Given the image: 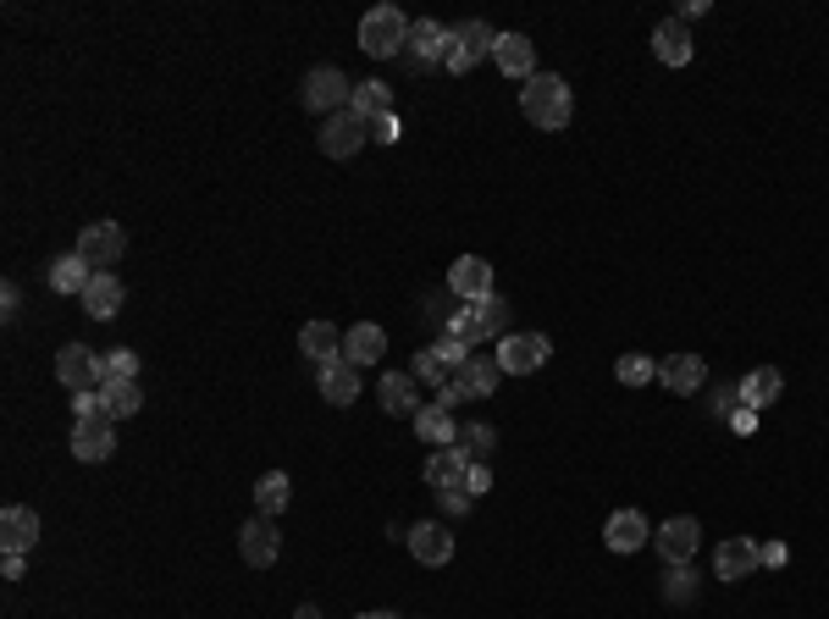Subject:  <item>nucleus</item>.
Masks as SVG:
<instances>
[{"mask_svg": "<svg viewBox=\"0 0 829 619\" xmlns=\"http://www.w3.org/2000/svg\"><path fill=\"white\" fill-rule=\"evenodd\" d=\"M520 117H525L531 128H542V134H564L570 117H575V95H570V83L553 78V72L525 78V83H520Z\"/></svg>", "mask_w": 829, "mask_h": 619, "instance_id": "obj_1", "label": "nucleus"}, {"mask_svg": "<svg viewBox=\"0 0 829 619\" xmlns=\"http://www.w3.org/2000/svg\"><path fill=\"white\" fill-rule=\"evenodd\" d=\"M509 332V305L487 294V299H471V305L454 310V321H448V337H460V343H487V337H503Z\"/></svg>", "mask_w": 829, "mask_h": 619, "instance_id": "obj_2", "label": "nucleus"}, {"mask_svg": "<svg viewBox=\"0 0 829 619\" xmlns=\"http://www.w3.org/2000/svg\"><path fill=\"white\" fill-rule=\"evenodd\" d=\"M409 45V17L398 6H371L359 17V50L365 56H398Z\"/></svg>", "mask_w": 829, "mask_h": 619, "instance_id": "obj_3", "label": "nucleus"}, {"mask_svg": "<svg viewBox=\"0 0 829 619\" xmlns=\"http://www.w3.org/2000/svg\"><path fill=\"white\" fill-rule=\"evenodd\" d=\"M547 354H553L547 332H503L493 360H497V371H503V376H531V371H542V365H547Z\"/></svg>", "mask_w": 829, "mask_h": 619, "instance_id": "obj_4", "label": "nucleus"}, {"mask_svg": "<svg viewBox=\"0 0 829 619\" xmlns=\"http://www.w3.org/2000/svg\"><path fill=\"white\" fill-rule=\"evenodd\" d=\"M348 100H354V83L343 78V67H310L305 83H299V106H305V111L332 117V111H343Z\"/></svg>", "mask_w": 829, "mask_h": 619, "instance_id": "obj_5", "label": "nucleus"}, {"mask_svg": "<svg viewBox=\"0 0 829 619\" xmlns=\"http://www.w3.org/2000/svg\"><path fill=\"white\" fill-rule=\"evenodd\" d=\"M122 249H128V233H122V222H89V227L78 233V255H83L95 272L117 266V261H122Z\"/></svg>", "mask_w": 829, "mask_h": 619, "instance_id": "obj_6", "label": "nucleus"}, {"mask_svg": "<svg viewBox=\"0 0 829 619\" xmlns=\"http://www.w3.org/2000/svg\"><path fill=\"white\" fill-rule=\"evenodd\" d=\"M56 376H61L67 393H95V387H100V354H95L89 343H67V348L56 354Z\"/></svg>", "mask_w": 829, "mask_h": 619, "instance_id": "obj_7", "label": "nucleus"}, {"mask_svg": "<svg viewBox=\"0 0 829 619\" xmlns=\"http://www.w3.org/2000/svg\"><path fill=\"white\" fill-rule=\"evenodd\" d=\"M371 139V122H359L348 106L343 111H332L327 122H322V155L332 160H348V155H359V145Z\"/></svg>", "mask_w": 829, "mask_h": 619, "instance_id": "obj_8", "label": "nucleus"}, {"mask_svg": "<svg viewBox=\"0 0 829 619\" xmlns=\"http://www.w3.org/2000/svg\"><path fill=\"white\" fill-rule=\"evenodd\" d=\"M238 553H244V564H255V570L277 564V553H283V531H277V520H272V514H255V520L238 531Z\"/></svg>", "mask_w": 829, "mask_h": 619, "instance_id": "obj_9", "label": "nucleus"}, {"mask_svg": "<svg viewBox=\"0 0 829 619\" xmlns=\"http://www.w3.org/2000/svg\"><path fill=\"white\" fill-rule=\"evenodd\" d=\"M697 542H702V525H697L691 514H674V520H663L659 531H653V548H659L663 564H685V559H697Z\"/></svg>", "mask_w": 829, "mask_h": 619, "instance_id": "obj_10", "label": "nucleus"}, {"mask_svg": "<svg viewBox=\"0 0 829 619\" xmlns=\"http://www.w3.org/2000/svg\"><path fill=\"white\" fill-rule=\"evenodd\" d=\"M421 67H443L448 61V50H454V28H443V22H432V17H415L409 22V45H404Z\"/></svg>", "mask_w": 829, "mask_h": 619, "instance_id": "obj_11", "label": "nucleus"}, {"mask_svg": "<svg viewBox=\"0 0 829 619\" xmlns=\"http://www.w3.org/2000/svg\"><path fill=\"white\" fill-rule=\"evenodd\" d=\"M603 542H609V553H642L653 542V525H648L642 509H614L609 525H603Z\"/></svg>", "mask_w": 829, "mask_h": 619, "instance_id": "obj_12", "label": "nucleus"}, {"mask_svg": "<svg viewBox=\"0 0 829 619\" xmlns=\"http://www.w3.org/2000/svg\"><path fill=\"white\" fill-rule=\"evenodd\" d=\"M497 382H503V371H497L493 354H471V360L448 376V387L460 393V404H465V399H493Z\"/></svg>", "mask_w": 829, "mask_h": 619, "instance_id": "obj_13", "label": "nucleus"}, {"mask_svg": "<svg viewBox=\"0 0 829 619\" xmlns=\"http://www.w3.org/2000/svg\"><path fill=\"white\" fill-rule=\"evenodd\" d=\"M448 294L465 299V305H471V299H487V294H493V266H487L482 255H460V261L448 266Z\"/></svg>", "mask_w": 829, "mask_h": 619, "instance_id": "obj_14", "label": "nucleus"}, {"mask_svg": "<svg viewBox=\"0 0 829 619\" xmlns=\"http://www.w3.org/2000/svg\"><path fill=\"white\" fill-rule=\"evenodd\" d=\"M409 553L421 559V564H448L454 559V531L443 525V520H421V525H409Z\"/></svg>", "mask_w": 829, "mask_h": 619, "instance_id": "obj_15", "label": "nucleus"}, {"mask_svg": "<svg viewBox=\"0 0 829 619\" xmlns=\"http://www.w3.org/2000/svg\"><path fill=\"white\" fill-rule=\"evenodd\" d=\"M758 564H763V559H758V542H752V537H730V542L713 548V576H719V581H747Z\"/></svg>", "mask_w": 829, "mask_h": 619, "instance_id": "obj_16", "label": "nucleus"}, {"mask_svg": "<svg viewBox=\"0 0 829 619\" xmlns=\"http://www.w3.org/2000/svg\"><path fill=\"white\" fill-rule=\"evenodd\" d=\"M117 454V432L111 421H72V460L83 464H100Z\"/></svg>", "mask_w": 829, "mask_h": 619, "instance_id": "obj_17", "label": "nucleus"}, {"mask_svg": "<svg viewBox=\"0 0 829 619\" xmlns=\"http://www.w3.org/2000/svg\"><path fill=\"white\" fill-rule=\"evenodd\" d=\"M343 360H348V365H376V360H387V332H382L376 321L348 326V332H343Z\"/></svg>", "mask_w": 829, "mask_h": 619, "instance_id": "obj_18", "label": "nucleus"}, {"mask_svg": "<svg viewBox=\"0 0 829 619\" xmlns=\"http://www.w3.org/2000/svg\"><path fill=\"white\" fill-rule=\"evenodd\" d=\"M316 387H322V399L337 404V410H348L354 399H359V365H348V360H332L316 371Z\"/></svg>", "mask_w": 829, "mask_h": 619, "instance_id": "obj_19", "label": "nucleus"}, {"mask_svg": "<svg viewBox=\"0 0 829 619\" xmlns=\"http://www.w3.org/2000/svg\"><path fill=\"white\" fill-rule=\"evenodd\" d=\"M299 354L316 360V371H322L332 360H343V332H337L332 321H305V326H299Z\"/></svg>", "mask_w": 829, "mask_h": 619, "instance_id": "obj_20", "label": "nucleus"}, {"mask_svg": "<svg viewBox=\"0 0 829 619\" xmlns=\"http://www.w3.org/2000/svg\"><path fill=\"white\" fill-rule=\"evenodd\" d=\"M471 454L454 443V449H437L432 460H426V487L432 492H448V487H465V475H471Z\"/></svg>", "mask_w": 829, "mask_h": 619, "instance_id": "obj_21", "label": "nucleus"}, {"mask_svg": "<svg viewBox=\"0 0 829 619\" xmlns=\"http://www.w3.org/2000/svg\"><path fill=\"white\" fill-rule=\"evenodd\" d=\"M382 410L415 421V415H421V382H415L409 371H387V376H382Z\"/></svg>", "mask_w": 829, "mask_h": 619, "instance_id": "obj_22", "label": "nucleus"}, {"mask_svg": "<svg viewBox=\"0 0 829 619\" xmlns=\"http://www.w3.org/2000/svg\"><path fill=\"white\" fill-rule=\"evenodd\" d=\"M39 542V514L28 509V503H11L6 514H0V548L6 553H28Z\"/></svg>", "mask_w": 829, "mask_h": 619, "instance_id": "obj_23", "label": "nucleus"}, {"mask_svg": "<svg viewBox=\"0 0 829 619\" xmlns=\"http://www.w3.org/2000/svg\"><path fill=\"white\" fill-rule=\"evenodd\" d=\"M493 61L509 72V78H536V45L525 39V33H497V50H493Z\"/></svg>", "mask_w": 829, "mask_h": 619, "instance_id": "obj_24", "label": "nucleus"}, {"mask_svg": "<svg viewBox=\"0 0 829 619\" xmlns=\"http://www.w3.org/2000/svg\"><path fill=\"white\" fill-rule=\"evenodd\" d=\"M653 56H659L663 67H685L691 56H697V45H691V28L680 22V17H669L653 28Z\"/></svg>", "mask_w": 829, "mask_h": 619, "instance_id": "obj_25", "label": "nucleus"}, {"mask_svg": "<svg viewBox=\"0 0 829 619\" xmlns=\"http://www.w3.org/2000/svg\"><path fill=\"white\" fill-rule=\"evenodd\" d=\"M659 382L669 387V393H680V399H691L702 382H708V365L697 360V354H669L659 365Z\"/></svg>", "mask_w": 829, "mask_h": 619, "instance_id": "obj_26", "label": "nucleus"}, {"mask_svg": "<svg viewBox=\"0 0 829 619\" xmlns=\"http://www.w3.org/2000/svg\"><path fill=\"white\" fill-rule=\"evenodd\" d=\"M128 299V288H122V277L117 272H95V283L83 288V310L95 315V321H111L117 310Z\"/></svg>", "mask_w": 829, "mask_h": 619, "instance_id": "obj_27", "label": "nucleus"}, {"mask_svg": "<svg viewBox=\"0 0 829 619\" xmlns=\"http://www.w3.org/2000/svg\"><path fill=\"white\" fill-rule=\"evenodd\" d=\"M89 283H95V266H89L78 249L50 261V288H56V294H78V299H83V288H89Z\"/></svg>", "mask_w": 829, "mask_h": 619, "instance_id": "obj_28", "label": "nucleus"}, {"mask_svg": "<svg viewBox=\"0 0 829 619\" xmlns=\"http://www.w3.org/2000/svg\"><path fill=\"white\" fill-rule=\"evenodd\" d=\"M348 111H354L359 122H382V117H393V89H387L382 78H371V83H354V100H348Z\"/></svg>", "mask_w": 829, "mask_h": 619, "instance_id": "obj_29", "label": "nucleus"}, {"mask_svg": "<svg viewBox=\"0 0 829 619\" xmlns=\"http://www.w3.org/2000/svg\"><path fill=\"white\" fill-rule=\"evenodd\" d=\"M780 393H786V376H780L774 365H758V371L741 382V404H747V410H769Z\"/></svg>", "mask_w": 829, "mask_h": 619, "instance_id": "obj_30", "label": "nucleus"}, {"mask_svg": "<svg viewBox=\"0 0 829 619\" xmlns=\"http://www.w3.org/2000/svg\"><path fill=\"white\" fill-rule=\"evenodd\" d=\"M415 432H421V443H443V449H454V443H460V426H454V415H448L443 404H421Z\"/></svg>", "mask_w": 829, "mask_h": 619, "instance_id": "obj_31", "label": "nucleus"}, {"mask_svg": "<svg viewBox=\"0 0 829 619\" xmlns=\"http://www.w3.org/2000/svg\"><path fill=\"white\" fill-rule=\"evenodd\" d=\"M95 393L106 399V415H111V421H128V415H139V410H145L139 382H100Z\"/></svg>", "mask_w": 829, "mask_h": 619, "instance_id": "obj_32", "label": "nucleus"}, {"mask_svg": "<svg viewBox=\"0 0 829 619\" xmlns=\"http://www.w3.org/2000/svg\"><path fill=\"white\" fill-rule=\"evenodd\" d=\"M454 45L471 56V61H482V56H493L497 50V33L493 22H482V17H471V22H454Z\"/></svg>", "mask_w": 829, "mask_h": 619, "instance_id": "obj_33", "label": "nucleus"}, {"mask_svg": "<svg viewBox=\"0 0 829 619\" xmlns=\"http://www.w3.org/2000/svg\"><path fill=\"white\" fill-rule=\"evenodd\" d=\"M288 498H294V492H288V475H283V470H266V475L255 481V509H260V514L277 520V514L288 509Z\"/></svg>", "mask_w": 829, "mask_h": 619, "instance_id": "obj_34", "label": "nucleus"}, {"mask_svg": "<svg viewBox=\"0 0 829 619\" xmlns=\"http://www.w3.org/2000/svg\"><path fill=\"white\" fill-rule=\"evenodd\" d=\"M663 603H669V609L697 603V576H691L685 564H669V570H663Z\"/></svg>", "mask_w": 829, "mask_h": 619, "instance_id": "obj_35", "label": "nucleus"}, {"mask_svg": "<svg viewBox=\"0 0 829 619\" xmlns=\"http://www.w3.org/2000/svg\"><path fill=\"white\" fill-rule=\"evenodd\" d=\"M100 382H139V354H134V348L100 354Z\"/></svg>", "mask_w": 829, "mask_h": 619, "instance_id": "obj_36", "label": "nucleus"}, {"mask_svg": "<svg viewBox=\"0 0 829 619\" xmlns=\"http://www.w3.org/2000/svg\"><path fill=\"white\" fill-rule=\"evenodd\" d=\"M614 376H620L625 387H648V382H659V365H653L648 354H620Z\"/></svg>", "mask_w": 829, "mask_h": 619, "instance_id": "obj_37", "label": "nucleus"}, {"mask_svg": "<svg viewBox=\"0 0 829 619\" xmlns=\"http://www.w3.org/2000/svg\"><path fill=\"white\" fill-rule=\"evenodd\" d=\"M460 449H465L476 464H487V454L497 449V432L493 426H465V432H460Z\"/></svg>", "mask_w": 829, "mask_h": 619, "instance_id": "obj_38", "label": "nucleus"}, {"mask_svg": "<svg viewBox=\"0 0 829 619\" xmlns=\"http://www.w3.org/2000/svg\"><path fill=\"white\" fill-rule=\"evenodd\" d=\"M409 376H415V382H432V387H448V365H443V360H437L432 348H421V354H415Z\"/></svg>", "mask_w": 829, "mask_h": 619, "instance_id": "obj_39", "label": "nucleus"}, {"mask_svg": "<svg viewBox=\"0 0 829 619\" xmlns=\"http://www.w3.org/2000/svg\"><path fill=\"white\" fill-rule=\"evenodd\" d=\"M432 354H437V360H443V365H448V376H454V371H460V365H465V360H471V354H476V348H471V343H460V337H448V332H443V337H437V343H432Z\"/></svg>", "mask_w": 829, "mask_h": 619, "instance_id": "obj_40", "label": "nucleus"}, {"mask_svg": "<svg viewBox=\"0 0 829 619\" xmlns=\"http://www.w3.org/2000/svg\"><path fill=\"white\" fill-rule=\"evenodd\" d=\"M72 421H111L100 393H72Z\"/></svg>", "mask_w": 829, "mask_h": 619, "instance_id": "obj_41", "label": "nucleus"}, {"mask_svg": "<svg viewBox=\"0 0 829 619\" xmlns=\"http://www.w3.org/2000/svg\"><path fill=\"white\" fill-rule=\"evenodd\" d=\"M437 503H443V514H465L476 498H471L465 487H448V492H437Z\"/></svg>", "mask_w": 829, "mask_h": 619, "instance_id": "obj_42", "label": "nucleus"}, {"mask_svg": "<svg viewBox=\"0 0 829 619\" xmlns=\"http://www.w3.org/2000/svg\"><path fill=\"white\" fill-rule=\"evenodd\" d=\"M465 492H471V498L493 492V470H487V464H471V475H465Z\"/></svg>", "mask_w": 829, "mask_h": 619, "instance_id": "obj_43", "label": "nucleus"}, {"mask_svg": "<svg viewBox=\"0 0 829 619\" xmlns=\"http://www.w3.org/2000/svg\"><path fill=\"white\" fill-rule=\"evenodd\" d=\"M758 559H763L769 570H780V564L791 559V548H786V542H758Z\"/></svg>", "mask_w": 829, "mask_h": 619, "instance_id": "obj_44", "label": "nucleus"}, {"mask_svg": "<svg viewBox=\"0 0 829 619\" xmlns=\"http://www.w3.org/2000/svg\"><path fill=\"white\" fill-rule=\"evenodd\" d=\"M730 426H736L741 438H747V432H758V410H747V404H736V410H730Z\"/></svg>", "mask_w": 829, "mask_h": 619, "instance_id": "obj_45", "label": "nucleus"}, {"mask_svg": "<svg viewBox=\"0 0 829 619\" xmlns=\"http://www.w3.org/2000/svg\"><path fill=\"white\" fill-rule=\"evenodd\" d=\"M371 139H376V145H393V139H398V117H382V122H371Z\"/></svg>", "mask_w": 829, "mask_h": 619, "instance_id": "obj_46", "label": "nucleus"}, {"mask_svg": "<svg viewBox=\"0 0 829 619\" xmlns=\"http://www.w3.org/2000/svg\"><path fill=\"white\" fill-rule=\"evenodd\" d=\"M443 67H448V72H471V67H476V61H471V56H465V50H460V45H454V50H448V61H443Z\"/></svg>", "mask_w": 829, "mask_h": 619, "instance_id": "obj_47", "label": "nucleus"}, {"mask_svg": "<svg viewBox=\"0 0 829 619\" xmlns=\"http://www.w3.org/2000/svg\"><path fill=\"white\" fill-rule=\"evenodd\" d=\"M0 305H6V315H17V310H22V294H17V283H6V288H0Z\"/></svg>", "mask_w": 829, "mask_h": 619, "instance_id": "obj_48", "label": "nucleus"}, {"mask_svg": "<svg viewBox=\"0 0 829 619\" xmlns=\"http://www.w3.org/2000/svg\"><path fill=\"white\" fill-rule=\"evenodd\" d=\"M0 576L17 581V576H22V553H6V559H0Z\"/></svg>", "mask_w": 829, "mask_h": 619, "instance_id": "obj_49", "label": "nucleus"}, {"mask_svg": "<svg viewBox=\"0 0 829 619\" xmlns=\"http://www.w3.org/2000/svg\"><path fill=\"white\" fill-rule=\"evenodd\" d=\"M691 17H708V0H685L680 6V22H691Z\"/></svg>", "mask_w": 829, "mask_h": 619, "instance_id": "obj_50", "label": "nucleus"}, {"mask_svg": "<svg viewBox=\"0 0 829 619\" xmlns=\"http://www.w3.org/2000/svg\"><path fill=\"white\" fill-rule=\"evenodd\" d=\"M294 619H322V609H316V603H299V615Z\"/></svg>", "mask_w": 829, "mask_h": 619, "instance_id": "obj_51", "label": "nucleus"}, {"mask_svg": "<svg viewBox=\"0 0 829 619\" xmlns=\"http://www.w3.org/2000/svg\"><path fill=\"white\" fill-rule=\"evenodd\" d=\"M359 619H393V615H382V609H371V615H359Z\"/></svg>", "mask_w": 829, "mask_h": 619, "instance_id": "obj_52", "label": "nucleus"}]
</instances>
